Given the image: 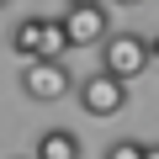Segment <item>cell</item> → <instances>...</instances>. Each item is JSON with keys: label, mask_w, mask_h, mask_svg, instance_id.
<instances>
[{"label": "cell", "mask_w": 159, "mask_h": 159, "mask_svg": "<svg viewBox=\"0 0 159 159\" xmlns=\"http://www.w3.org/2000/svg\"><path fill=\"white\" fill-rule=\"evenodd\" d=\"M58 21H64V37H69V48H101V43L111 37L106 6H69Z\"/></svg>", "instance_id": "4"}, {"label": "cell", "mask_w": 159, "mask_h": 159, "mask_svg": "<svg viewBox=\"0 0 159 159\" xmlns=\"http://www.w3.org/2000/svg\"><path fill=\"white\" fill-rule=\"evenodd\" d=\"M64 6H106V0H64Z\"/></svg>", "instance_id": "12"}, {"label": "cell", "mask_w": 159, "mask_h": 159, "mask_svg": "<svg viewBox=\"0 0 159 159\" xmlns=\"http://www.w3.org/2000/svg\"><path fill=\"white\" fill-rule=\"evenodd\" d=\"M32 159H85V143H80L69 127H48L32 148Z\"/></svg>", "instance_id": "5"}, {"label": "cell", "mask_w": 159, "mask_h": 159, "mask_svg": "<svg viewBox=\"0 0 159 159\" xmlns=\"http://www.w3.org/2000/svg\"><path fill=\"white\" fill-rule=\"evenodd\" d=\"M101 159H143V143L138 138H117V143H106Z\"/></svg>", "instance_id": "8"}, {"label": "cell", "mask_w": 159, "mask_h": 159, "mask_svg": "<svg viewBox=\"0 0 159 159\" xmlns=\"http://www.w3.org/2000/svg\"><path fill=\"white\" fill-rule=\"evenodd\" d=\"M6 6H11V0H0V11H6Z\"/></svg>", "instance_id": "13"}, {"label": "cell", "mask_w": 159, "mask_h": 159, "mask_svg": "<svg viewBox=\"0 0 159 159\" xmlns=\"http://www.w3.org/2000/svg\"><path fill=\"white\" fill-rule=\"evenodd\" d=\"M64 53H69L64 21H58V16H43V48H37V58H48V64H64Z\"/></svg>", "instance_id": "7"}, {"label": "cell", "mask_w": 159, "mask_h": 159, "mask_svg": "<svg viewBox=\"0 0 159 159\" xmlns=\"http://www.w3.org/2000/svg\"><path fill=\"white\" fill-rule=\"evenodd\" d=\"M37 48H43V16L16 21V27H11V53L27 64V58H37Z\"/></svg>", "instance_id": "6"}, {"label": "cell", "mask_w": 159, "mask_h": 159, "mask_svg": "<svg viewBox=\"0 0 159 159\" xmlns=\"http://www.w3.org/2000/svg\"><path fill=\"white\" fill-rule=\"evenodd\" d=\"M106 6H122V11H133V6H143V0H106Z\"/></svg>", "instance_id": "9"}, {"label": "cell", "mask_w": 159, "mask_h": 159, "mask_svg": "<svg viewBox=\"0 0 159 159\" xmlns=\"http://www.w3.org/2000/svg\"><path fill=\"white\" fill-rule=\"evenodd\" d=\"M143 159H159V143H143Z\"/></svg>", "instance_id": "11"}, {"label": "cell", "mask_w": 159, "mask_h": 159, "mask_svg": "<svg viewBox=\"0 0 159 159\" xmlns=\"http://www.w3.org/2000/svg\"><path fill=\"white\" fill-rule=\"evenodd\" d=\"M80 106H85V117H117V111H127V85L111 80L106 69H96L80 80Z\"/></svg>", "instance_id": "3"}, {"label": "cell", "mask_w": 159, "mask_h": 159, "mask_svg": "<svg viewBox=\"0 0 159 159\" xmlns=\"http://www.w3.org/2000/svg\"><path fill=\"white\" fill-rule=\"evenodd\" d=\"M16 85H21V96H32V101H64L69 90H74V74H69V64H48V58H27L21 64V74H16Z\"/></svg>", "instance_id": "2"}, {"label": "cell", "mask_w": 159, "mask_h": 159, "mask_svg": "<svg viewBox=\"0 0 159 159\" xmlns=\"http://www.w3.org/2000/svg\"><path fill=\"white\" fill-rule=\"evenodd\" d=\"M148 64H154V58H148V37H138V32H111V37L101 43V69H106L111 80H122V85H133Z\"/></svg>", "instance_id": "1"}, {"label": "cell", "mask_w": 159, "mask_h": 159, "mask_svg": "<svg viewBox=\"0 0 159 159\" xmlns=\"http://www.w3.org/2000/svg\"><path fill=\"white\" fill-rule=\"evenodd\" d=\"M148 58H154V64H159V37H148Z\"/></svg>", "instance_id": "10"}]
</instances>
